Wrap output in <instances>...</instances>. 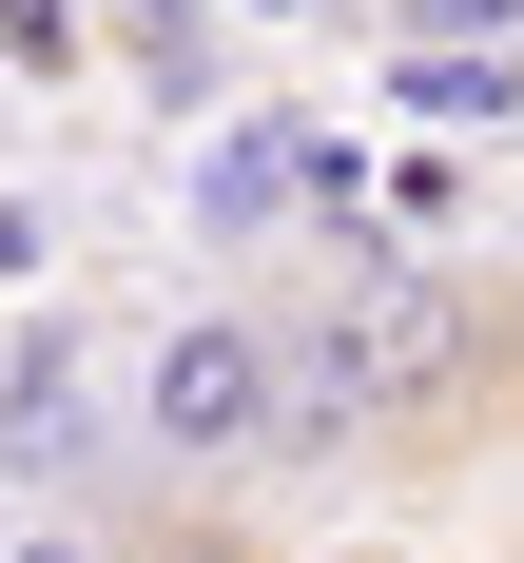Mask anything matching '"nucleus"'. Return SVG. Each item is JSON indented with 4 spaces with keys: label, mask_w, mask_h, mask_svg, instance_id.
I'll return each mask as SVG.
<instances>
[{
    "label": "nucleus",
    "mask_w": 524,
    "mask_h": 563,
    "mask_svg": "<svg viewBox=\"0 0 524 563\" xmlns=\"http://www.w3.org/2000/svg\"><path fill=\"white\" fill-rule=\"evenodd\" d=\"M116 428H136V466H156V486L291 466V369H272V311H156V350H136Z\"/></svg>",
    "instance_id": "obj_1"
},
{
    "label": "nucleus",
    "mask_w": 524,
    "mask_h": 563,
    "mask_svg": "<svg viewBox=\"0 0 524 563\" xmlns=\"http://www.w3.org/2000/svg\"><path fill=\"white\" fill-rule=\"evenodd\" d=\"M0 466L58 486V506L98 486V350L78 331H20V369H0Z\"/></svg>",
    "instance_id": "obj_2"
},
{
    "label": "nucleus",
    "mask_w": 524,
    "mask_h": 563,
    "mask_svg": "<svg viewBox=\"0 0 524 563\" xmlns=\"http://www.w3.org/2000/svg\"><path fill=\"white\" fill-rule=\"evenodd\" d=\"M78 40H98L78 0H0V78H78Z\"/></svg>",
    "instance_id": "obj_3"
},
{
    "label": "nucleus",
    "mask_w": 524,
    "mask_h": 563,
    "mask_svg": "<svg viewBox=\"0 0 524 563\" xmlns=\"http://www.w3.org/2000/svg\"><path fill=\"white\" fill-rule=\"evenodd\" d=\"M136 563H272V544H233V525H194V506H156V525H136Z\"/></svg>",
    "instance_id": "obj_4"
},
{
    "label": "nucleus",
    "mask_w": 524,
    "mask_h": 563,
    "mask_svg": "<svg viewBox=\"0 0 524 563\" xmlns=\"http://www.w3.org/2000/svg\"><path fill=\"white\" fill-rule=\"evenodd\" d=\"M389 20H408V40H427V58H447V40H505L524 0H389Z\"/></svg>",
    "instance_id": "obj_5"
},
{
    "label": "nucleus",
    "mask_w": 524,
    "mask_h": 563,
    "mask_svg": "<svg viewBox=\"0 0 524 563\" xmlns=\"http://www.w3.org/2000/svg\"><path fill=\"white\" fill-rule=\"evenodd\" d=\"M0 563H98V544H78V525H20V544H0Z\"/></svg>",
    "instance_id": "obj_6"
}]
</instances>
